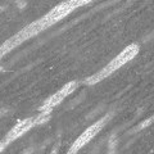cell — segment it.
Masks as SVG:
<instances>
[{
	"label": "cell",
	"instance_id": "obj_2",
	"mask_svg": "<svg viewBox=\"0 0 154 154\" xmlns=\"http://www.w3.org/2000/svg\"><path fill=\"white\" fill-rule=\"evenodd\" d=\"M137 54H139V45H136V44L128 45L127 48H125L114 59H112L107 66L103 67L99 72H96L95 75L88 77L85 81V84L86 85H95V84L100 82L102 80L107 79L108 76L112 75L113 72H116L117 69L121 68V67H123L126 63H128L130 60H132Z\"/></svg>",
	"mask_w": 154,
	"mask_h": 154
},
{
	"label": "cell",
	"instance_id": "obj_7",
	"mask_svg": "<svg viewBox=\"0 0 154 154\" xmlns=\"http://www.w3.org/2000/svg\"><path fill=\"white\" fill-rule=\"evenodd\" d=\"M5 146H7V144L4 143V140H0V153H2L4 149H5Z\"/></svg>",
	"mask_w": 154,
	"mask_h": 154
},
{
	"label": "cell",
	"instance_id": "obj_6",
	"mask_svg": "<svg viewBox=\"0 0 154 154\" xmlns=\"http://www.w3.org/2000/svg\"><path fill=\"white\" fill-rule=\"evenodd\" d=\"M152 121H153V118L150 117V118H148L145 122H141L140 125H139V127H137V130H141V128H145V127H148L149 125L152 123Z\"/></svg>",
	"mask_w": 154,
	"mask_h": 154
},
{
	"label": "cell",
	"instance_id": "obj_4",
	"mask_svg": "<svg viewBox=\"0 0 154 154\" xmlns=\"http://www.w3.org/2000/svg\"><path fill=\"white\" fill-rule=\"evenodd\" d=\"M108 119H109V116H105L104 118L99 119L98 122H95V123L91 125V126H89L73 141V144L71 145L69 150H68V153H67V154H77V152H79L80 149H82V146H85L86 144L91 141V139H94L96 135H98V132L104 127V125L108 122Z\"/></svg>",
	"mask_w": 154,
	"mask_h": 154
},
{
	"label": "cell",
	"instance_id": "obj_3",
	"mask_svg": "<svg viewBox=\"0 0 154 154\" xmlns=\"http://www.w3.org/2000/svg\"><path fill=\"white\" fill-rule=\"evenodd\" d=\"M49 117H50V113H41L40 116H37V117H30V118L23 119V121H19L17 125H14V126L11 128V131L5 135L4 143L8 145L9 143L17 140L18 137H21L22 135H25L27 131H30L32 127L48 122L49 121Z\"/></svg>",
	"mask_w": 154,
	"mask_h": 154
},
{
	"label": "cell",
	"instance_id": "obj_1",
	"mask_svg": "<svg viewBox=\"0 0 154 154\" xmlns=\"http://www.w3.org/2000/svg\"><path fill=\"white\" fill-rule=\"evenodd\" d=\"M90 3L91 2H89V0H68V2L60 3L59 5L53 8L49 13H46L44 17L33 21L25 28H22L19 32H17L16 35H13L11 38H8L5 42H3L0 45V59L5 54H8L11 50H13L14 48L21 45L22 42H25L26 40H28V38H31L33 36H36L37 33L45 31L46 28H49L58 21H60L62 18L68 16L76 8L86 5V4H90Z\"/></svg>",
	"mask_w": 154,
	"mask_h": 154
},
{
	"label": "cell",
	"instance_id": "obj_5",
	"mask_svg": "<svg viewBox=\"0 0 154 154\" xmlns=\"http://www.w3.org/2000/svg\"><path fill=\"white\" fill-rule=\"evenodd\" d=\"M76 88H77V82H76V81H71V82L66 84L63 88L59 89L55 94H53L51 96H49V98L45 100L44 104L40 107V112L41 113H51L53 108L57 107V105L63 102V100L69 94L73 93V91L76 90Z\"/></svg>",
	"mask_w": 154,
	"mask_h": 154
}]
</instances>
